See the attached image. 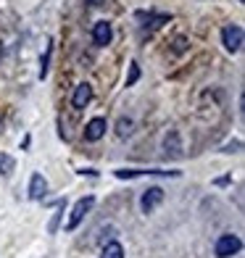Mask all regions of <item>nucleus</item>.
<instances>
[{
    "instance_id": "nucleus-12",
    "label": "nucleus",
    "mask_w": 245,
    "mask_h": 258,
    "mask_svg": "<svg viewBox=\"0 0 245 258\" xmlns=\"http://www.w3.org/2000/svg\"><path fill=\"white\" fill-rule=\"evenodd\" d=\"M14 169H16V161L11 158L8 153H0V174H3V177H11Z\"/></svg>"
},
{
    "instance_id": "nucleus-14",
    "label": "nucleus",
    "mask_w": 245,
    "mask_h": 258,
    "mask_svg": "<svg viewBox=\"0 0 245 258\" xmlns=\"http://www.w3.org/2000/svg\"><path fill=\"white\" fill-rule=\"evenodd\" d=\"M137 79H140V66H137V61H132L130 63V77H127V87H132Z\"/></svg>"
},
{
    "instance_id": "nucleus-11",
    "label": "nucleus",
    "mask_w": 245,
    "mask_h": 258,
    "mask_svg": "<svg viewBox=\"0 0 245 258\" xmlns=\"http://www.w3.org/2000/svg\"><path fill=\"white\" fill-rule=\"evenodd\" d=\"M100 258H124V248H121V242H108V245H103V253Z\"/></svg>"
},
{
    "instance_id": "nucleus-8",
    "label": "nucleus",
    "mask_w": 245,
    "mask_h": 258,
    "mask_svg": "<svg viewBox=\"0 0 245 258\" xmlns=\"http://www.w3.org/2000/svg\"><path fill=\"white\" fill-rule=\"evenodd\" d=\"M45 192H48V182H45L42 174H32L29 179V198L32 201H42Z\"/></svg>"
},
{
    "instance_id": "nucleus-18",
    "label": "nucleus",
    "mask_w": 245,
    "mask_h": 258,
    "mask_svg": "<svg viewBox=\"0 0 245 258\" xmlns=\"http://www.w3.org/2000/svg\"><path fill=\"white\" fill-rule=\"evenodd\" d=\"M0 129H3V116H0Z\"/></svg>"
},
{
    "instance_id": "nucleus-13",
    "label": "nucleus",
    "mask_w": 245,
    "mask_h": 258,
    "mask_svg": "<svg viewBox=\"0 0 245 258\" xmlns=\"http://www.w3.org/2000/svg\"><path fill=\"white\" fill-rule=\"evenodd\" d=\"M50 53H53V48L48 45V48H45V55H42V61H40V79H45V77H48V63H50Z\"/></svg>"
},
{
    "instance_id": "nucleus-3",
    "label": "nucleus",
    "mask_w": 245,
    "mask_h": 258,
    "mask_svg": "<svg viewBox=\"0 0 245 258\" xmlns=\"http://www.w3.org/2000/svg\"><path fill=\"white\" fill-rule=\"evenodd\" d=\"M221 40H224V48L229 53H237L242 48V27L240 24H229L221 29Z\"/></svg>"
},
{
    "instance_id": "nucleus-10",
    "label": "nucleus",
    "mask_w": 245,
    "mask_h": 258,
    "mask_svg": "<svg viewBox=\"0 0 245 258\" xmlns=\"http://www.w3.org/2000/svg\"><path fill=\"white\" fill-rule=\"evenodd\" d=\"M137 19L140 21H150V24H145V27H150V29H153V27H161V24H166V21H169V16L166 14H145V11H137Z\"/></svg>"
},
{
    "instance_id": "nucleus-5",
    "label": "nucleus",
    "mask_w": 245,
    "mask_h": 258,
    "mask_svg": "<svg viewBox=\"0 0 245 258\" xmlns=\"http://www.w3.org/2000/svg\"><path fill=\"white\" fill-rule=\"evenodd\" d=\"M119 179H132V177H145V174H161V177H179V171H163V169H116L113 171Z\"/></svg>"
},
{
    "instance_id": "nucleus-17",
    "label": "nucleus",
    "mask_w": 245,
    "mask_h": 258,
    "mask_svg": "<svg viewBox=\"0 0 245 258\" xmlns=\"http://www.w3.org/2000/svg\"><path fill=\"white\" fill-rule=\"evenodd\" d=\"M106 0H90V6H103Z\"/></svg>"
},
{
    "instance_id": "nucleus-15",
    "label": "nucleus",
    "mask_w": 245,
    "mask_h": 258,
    "mask_svg": "<svg viewBox=\"0 0 245 258\" xmlns=\"http://www.w3.org/2000/svg\"><path fill=\"white\" fill-rule=\"evenodd\" d=\"M64 206H66V201H58V211H55V216H53V221H50V232H55L58 229V221H61V214H64Z\"/></svg>"
},
{
    "instance_id": "nucleus-4",
    "label": "nucleus",
    "mask_w": 245,
    "mask_h": 258,
    "mask_svg": "<svg viewBox=\"0 0 245 258\" xmlns=\"http://www.w3.org/2000/svg\"><path fill=\"white\" fill-rule=\"evenodd\" d=\"M106 129H108V121L103 119V116H95V119H90L87 126H85V140L87 143H98L100 137H106Z\"/></svg>"
},
{
    "instance_id": "nucleus-1",
    "label": "nucleus",
    "mask_w": 245,
    "mask_h": 258,
    "mask_svg": "<svg viewBox=\"0 0 245 258\" xmlns=\"http://www.w3.org/2000/svg\"><path fill=\"white\" fill-rule=\"evenodd\" d=\"M240 250H242V242H240L237 234H221V237L216 240V245H214L216 258H232V255H237Z\"/></svg>"
},
{
    "instance_id": "nucleus-2",
    "label": "nucleus",
    "mask_w": 245,
    "mask_h": 258,
    "mask_svg": "<svg viewBox=\"0 0 245 258\" xmlns=\"http://www.w3.org/2000/svg\"><path fill=\"white\" fill-rule=\"evenodd\" d=\"M92 206H95V198H92V195H87V198H82V201H77L74 208H72V216H69L66 229H69V232H74V229L79 227V221L85 219V214H87Z\"/></svg>"
},
{
    "instance_id": "nucleus-7",
    "label": "nucleus",
    "mask_w": 245,
    "mask_h": 258,
    "mask_svg": "<svg viewBox=\"0 0 245 258\" xmlns=\"http://www.w3.org/2000/svg\"><path fill=\"white\" fill-rule=\"evenodd\" d=\"M161 201H163V190H161V187H148V190L143 192V198H140V206H143L145 214H150V211H153Z\"/></svg>"
},
{
    "instance_id": "nucleus-9",
    "label": "nucleus",
    "mask_w": 245,
    "mask_h": 258,
    "mask_svg": "<svg viewBox=\"0 0 245 258\" xmlns=\"http://www.w3.org/2000/svg\"><path fill=\"white\" fill-rule=\"evenodd\" d=\"M90 100H92V87L87 85V82H82V85H77V90H74V98H72L74 108H87Z\"/></svg>"
},
{
    "instance_id": "nucleus-19",
    "label": "nucleus",
    "mask_w": 245,
    "mask_h": 258,
    "mask_svg": "<svg viewBox=\"0 0 245 258\" xmlns=\"http://www.w3.org/2000/svg\"><path fill=\"white\" fill-rule=\"evenodd\" d=\"M240 3H242V0H240Z\"/></svg>"
},
{
    "instance_id": "nucleus-6",
    "label": "nucleus",
    "mask_w": 245,
    "mask_h": 258,
    "mask_svg": "<svg viewBox=\"0 0 245 258\" xmlns=\"http://www.w3.org/2000/svg\"><path fill=\"white\" fill-rule=\"evenodd\" d=\"M113 40V29L108 21H98L95 27H92V42L98 45V48H106V45H111Z\"/></svg>"
},
{
    "instance_id": "nucleus-16",
    "label": "nucleus",
    "mask_w": 245,
    "mask_h": 258,
    "mask_svg": "<svg viewBox=\"0 0 245 258\" xmlns=\"http://www.w3.org/2000/svg\"><path fill=\"white\" fill-rule=\"evenodd\" d=\"M116 132H119V137H127V135L132 132V121H130V119H121V121H119V129H116Z\"/></svg>"
}]
</instances>
